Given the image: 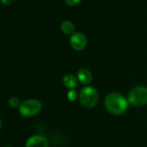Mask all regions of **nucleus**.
Wrapping results in <instances>:
<instances>
[{"label": "nucleus", "mask_w": 147, "mask_h": 147, "mask_svg": "<svg viewBox=\"0 0 147 147\" xmlns=\"http://www.w3.org/2000/svg\"><path fill=\"white\" fill-rule=\"evenodd\" d=\"M8 104L12 108H17V107H19L20 104H21V101L19 100L18 97L17 96H12L8 100Z\"/></svg>", "instance_id": "10"}, {"label": "nucleus", "mask_w": 147, "mask_h": 147, "mask_svg": "<svg viewBox=\"0 0 147 147\" xmlns=\"http://www.w3.org/2000/svg\"><path fill=\"white\" fill-rule=\"evenodd\" d=\"M67 100L70 101H75L77 99V92L75 89H70L67 94Z\"/></svg>", "instance_id": "11"}, {"label": "nucleus", "mask_w": 147, "mask_h": 147, "mask_svg": "<svg viewBox=\"0 0 147 147\" xmlns=\"http://www.w3.org/2000/svg\"><path fill=\"white\" fill-rule=\"evenodd\" d=\"M5 147H12V146H10V145H6V146H5Z\"/></svg>", "instance_id": "15"}, {"label": "nucleus", "mask_w": 147, "mask_h": 147, "mask_svg": "<svg viewBox=\"0 0 147 147\" xmlns=\"http://www.w3.org/2000/svg\"><path fill=\"white\" fill-rule=\"evenodd\" d=\"M61 30L65 35L71 36L76 32V26L73 22L69 20H64L61 23Z\"/></svg>", "instance_id": "9"}, {"label": "nucleus", "mask_w": 147, "mask_h": 147, "mask_svg": "<svg viewBox=\"0 0 147 147\" xmlns=\"http://www.w3.org/2000/svg\"><path fill=\"white\" fill-rule=\"evenodd\" d=\"M42 108V102L36 99H29L21 102L18 111L24 117H33L38 114Z\"/></svg>", "instance_id": "4"}, {"label": "nucleus", "mask_w": 147, "mask_h": 147, "mask_svg": "<svg viewBox=\"0 0 147 147\" xmlns=\"http://www.w3.org/2000/svg\"><path fill=\"white\" fill-rule=\"evenodd\" d=\"M1 1H2V3L4 4V5H10L12 1H13V0H1Z\"/></svg>", "instance_id": "13"}, {"label": "nucleus", "mask_w": 147, "mask_h": 147, "mask_svg": "<svg viewBox=\"0 0 147 147\" xmlns=\"http://www.w3.org/2000/svg\"><path fill=\"white\" fill-rule=\"evenodd\" d=\"M25 147H49V141L43 135H33L27 139Z\"/></svg>", "instance_id": "6"}, {"label": "nucleus", "mask_w": 147, "mask_h": 147, "mask_svg": "<svg viewBox=\"0 0 147 147\" xmlns=\"http://www.w3.org/2000/svg\"><path fill=\"white\" fill-rule=\"evenodd\" d=\"M62 82H63V85L69 90L75 89L78 86V83H79L77 78L75 76L71 75V74H67V75H65L63 76Z\"/></svg>", "instance_id": "8"}, {"label": "nucleus", "mask_w": 147, "mask_h": 147, "mask_svg": "<svg viewBox=\"0 0 147 147\" xmlns=\"http://www.w3.org/2000/svg\"><path fill=\"white\" fill-rule=\"evenodd\" d=\"M70 46L76 51H82L88 45V38L82 32H75L69 39Z\"/></svg>", "instance_id": "5"}, {"label": "nucleus", "mask_w": 147, "mask_h": 147, "mask_svg": "<svg viewBox=\"0 0 147 147\" xmlns=\"http://www.w3.org/2000/svg\"><path fill=\"white\" fill-rule=\"evenodd\" d=\"M104 106L109 113L115 116H119L126 112L129 103L127 98L124 97L119 93L113 92L106 96L104 100Z\"/></svg>", "instance_id": "1"}, {"label": "nucleus", "mask_w": 147, "mask_h": 147, "mask_svg": "<svg viewBox=\"0 0 147 147\" xmlns=\"http://www.w3.org/2000/svg\"><path fill=\"white\" fill-rule=\"evenodd\" d=\"M76 78L81 84L88 86L93 81V75L89 69L83 67V68H81L78 70Z\"/></svg>", "instance_id": "7"}, {"label": "nucleus", "mask_w": 147, "mask_h": 147, "mask_svg": "<svg viewBox=\"0 0 147 147\" xmlns=\"http://www.w3.org/2000/svg\"><path fill=\"white\" fill-rule=\"evenodd\" d=\"M127 100L130 105L137 107L147 105V87L137 86L131 88L128 93Z\"/></svg>", "instance_id": "3"}, {"label": "nucleus", "mask_w": 147, "mask_h": 147, "mask_svg": "<svg viewBox=\"0 0 147 147\" xmlns=\"http://www.w3.org/2000/svg\"><path fill=\"white\" fill-rule=\"evenodd\" d=\"M82 0H65L66 4L68 6H76L77 5H79L81 3Z\"/></svg>", "instance_id": "12"}, {"label": "nucleus", "mask_w": 147, "mask_h": 147, "mask_svg": "<svg viewBox=\"0 0 147 147\" xmlns=\"http://www.w3.org/2000/svg\"><path fill=\"white\" fill-rule=\"evenodd\" d=\"M78 98L83 107L90 109L97 105L99 100V94L95 88L92 86H85L81 89Z\"/></svg>", "instance_id": "2"}, {"label": "nucleus", "mask_w": 147, "mask_h": 147, "mask_svg": "<svg viewBox=\"0 0 147 147\" xmlns=\"http://www.w3.org/2000/svg\"><path fill=\"white\" fill-rule=\"evenodd\" d=\"M1 126H2V120L0 119V128H1Z\"/></svg>", "instance_id": "14"}]
</instances>
